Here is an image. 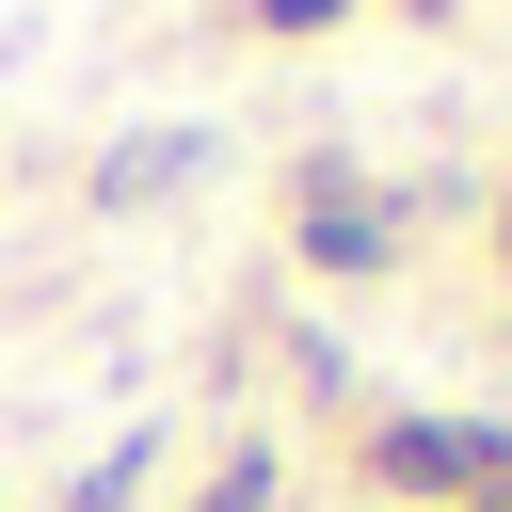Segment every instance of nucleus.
Returning a JSON list of instances; mask_svg holds the SVG:
<instances>
[{
	"instance_id": "f257e3e1",
	"label": "nucleus",
	"mask_w": 512,
	"mask_h": 512,
	"mask_svg": "<svg viewBox=\"0 0 512 512\" xmlns=\"http://www.w3.org/2000/svg\"><path fill=\"white\" fill-rule=\"evenodd\" d=\"M384 480H400V496H496V480H512V432H480V416H400V432H384Z\"/></svg>"
},
{
	"instance_id": "f03ea898",
	"label": "nucleus",
	"mask_w": 512,
	"mask_h": 512,
	"mask_svg": "<svg viewBox=\"0 0 512 512\" xmlns=\"http://www.w3.org/2000/svg\"><path fill=\"white\" fill-rule=\"evenodd\" d=\"M176 176H192V128H144V144L96 160V208H144V192H176Z\"/></svg>"
},
{
	"instance_id": "7ed1b4c3",
	"label": "nucleus",
	"mask_w": 512,
	"mask_h": 512,
	"mask_svg": "<svg viewBox=\"0 0 512 512\" xmlns=\"http://www.w3.org/2000/svg\"><path fill=\"white\" fill-rule=\"evenodd\" d=\"M304 256H336V272H368V256H384V224H368V208H304Z\"/></svg>"
},
{
	"instance_id": "20e7f679",
	"label": "nucleus",
	"mask_w": 512,
	"mask_h": 512,
	"mask_svg": "<svg viewBox=\"0 0 512 512\" xmlns=\"http://www.w3.org/2000/svg\"><path fill=\"white\" fill-rule=\"evenodd\" d=\"M480 512H512V480H496V496H480Z\"/></svg>"
}]
</instances>
